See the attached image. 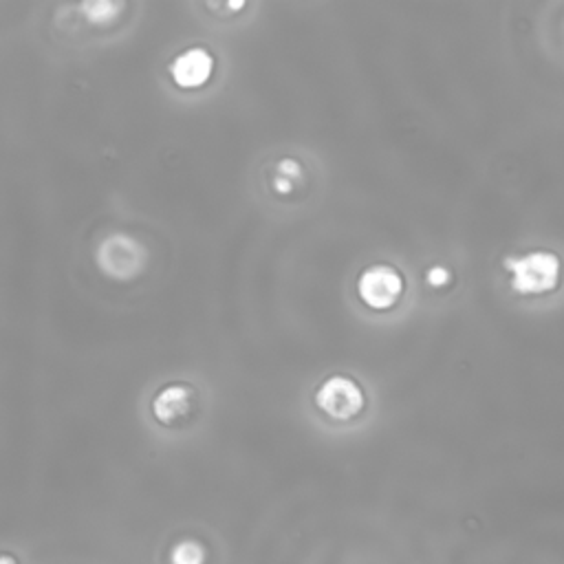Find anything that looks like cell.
<instances>
[{"mask_svg":"<svg viewBox=\"0 0 564 564\" xmlns=\"http://www.w3.org/2000/svg\"><path fill=\"white\" fill-rule=\"evenodd\" d=\"M214 58L205 47H190L181 51L170 64V75L183 89H199L212 78Z\"/></svg>","mask_w":564,"mask_h":564,"instance_id":"obj_5","label":"cell"},{"mask_svg":"<svg viewBox=\"0 0 564 564\" xmlns=\"http://www.w3.org/2000/svg\"><path fill=\"white\" fill-rule=\"evenodd\" d=\"M97 265L108 278L130 280L146 267V249L128 234H111L97 249Z\"/></svg>","mask_w":564,"mask_h":564,"instance_id":"obj_2","label":"cell"},{"mask_svg":"<svg viewBox=\"0 0 564 564\" xmlns=\"http://www.w3.org/2000/svg\"><path fill=\"white\" fill-rule=\"evenodd\" d=\"M82 9H84V14L89 16V20H93V23H104V20H111L119 12V5H115V3H84Z\"/></svg>","mask_w":564,"mask_h":564,"instance_id":"obj_8","label":"cell"},{"mask_svg":"<svg viewBox=\"0 0 564 564\" xmlns=\"http://www.w3.org/2000/svg\"><path fill=\"white\" fill-rule=\"evenodd\" d=\"M505 271L512 276V289L518 294L536 296L553 291L560 282L562 263L553 252H529L523 256H507Z\"/></svg>","mask_w":564,"mask_h":564,"instance_id":"obj_1","label":"cell"},{"mask_svg":"<svg viewBox=\"0 0 564 564\" xmlns=\"http://www.w3.org/2000/svg\"><path fill=\"white\" fill-rule=\"evenodd\" d=\"M194 406V393L186 384H170L161 388L153 399V415L161 423H175L190 415Z\"/></svg>","mask_w":564,"mask_h":564,"instance_id":"obj_6","label":"cell"},{"mask_svg":"<svg viewBox=\"0 0 564 564\" xmlns=\"http://www.w3.org/2000/svg\"><path fill=\"white\" fill-rule=\"evenodd\" d=\"M364 390L353 377L333 375L316 393V404L333 419H353L364 408Z\"/></svg>","mask_w":564,"mask_h":564,"instance_id":"obj_4","label":"cell"},{"mask_svg":"<svg viewBox=\"0 0 564 564\" xmlns=\"http://www.w3.org/2000/svg\"><path fill=\"white\" fill-rule=\"evenodd\" d=\"M302 179V166L298 164L296 159H282L276 164L274 170V181H271V186L278 194H289L294 192L296 183Z\"/></svg>","mask_w":564,"mask_h":564,"instance_id":"obj_7","label":"cell"},{"mask_svg":"<svg viewBox=\"0 0 564 564\" xmlns=\"http://www.w3.org/2000/svg\"><path fill=\"white\" fill-rule=\"evenodd\" d=\"M452 280V271L443 265H432L426 271V282L430 287H446Z\"/></svg>","mask_w":564,"mask_h":564,"instance_id":"obj_9","label":"cell"},{"mask_svg":"<svg viewBox=\"0 0 564 564\" xmlns=\"http://www.w3.org/2000/svg\"><path fill=\"white\" fill-rule=\"evenodd\" d=\"M357 294L366 307L384 311L395 307L404 294V278L390 265L366 267L357 280Z\"/></svg>","mask_w":564,"mask_h":564,"instance_id":"obj_3","label":"cell"}]
</instances>
